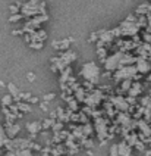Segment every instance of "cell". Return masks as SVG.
Here are the masks:
<instances>
[{
  "label": "cell",
  "instance_id": "cell-1",
  "mask_svg": "<svg viewBox=\"0 0 151 156\" xmlns=\"http://www.w3.org/2000/svg\"><path fill=\"white\" fill-rule=\"evenodd\" d=\"M82 75L87 81H91V83H96L98 80V75H100V69L98 66L94 63V62H88L84 65L82 68Z\"/></svg>",
  "mask_w": 151,
  "mask_h": 156
},
{
  "label": "cell",
  "instance_id": "cell-2",
  "mask_svg": "<svg viewBox=\"0 0 151 156\" xmlns=\"http://www.w3.org/2000/svg\"><path fill=\"white\" fill-rule=\"evenodd\" d=\"M135 71L136 69L132 68V66H129V68H122V69H119V72L116 74V78H131Z\"/></svg>",
  "mask_w": 151,
  "mask_h": 156
},
{
  "label": "cell",
  "instance_id": "cell-3",
  "mask_svg": "<svg viewBox=\"0 0 151 156\" xmlns=\"http://www.w3.org/2000/svg\"><path fill=\"white\" fill-rule=\"evenodd\" d=\"M131 152H132V146L126 140L119 144V155H131Z\"/></svg>",
  "mask_w": 151,
  "mask_h": 156
},
{
  "label": "cell",
  "instance_id": "cell-4",
  "mask_svg": "<svg viewBox=\"0 0 151 156\" xmlns=\"http://www.w3.org/2000/svg\"><path fill=\"white\" fill-rule=\"evenodd\" d=\"M41 124L40 122H29V124H27V130L31 133V134H37L38 131L41 130Z\"/></svg>",
  "mask_w": 151,
  "mask_h": 156
},
{
  "label": "cell",
  "instance_id": "cell-5",
  "mask_svg": "<svg viewBox=\"0 0 151 156\" xmlns=\"http://www.w3.org/2000/svg\"><path fill=\"white\" fill-rule=\"evenodd\" d=\"M9 125V128H8V131H6V134L9 136V137H15L16 134H18V131H19V125H13V124H8Z\"/></svg>",
  "mask_w": 151,
  "mask_h": 156
},
{
  "label": "cell",
  "instance_id": "cell-6",
  "mask_svg": "<svg viewBox=\"0 0 151 156\" xmlns=\"http://www.w3.org/2000/svg\"><path fill=\"white\" fill-rule=\"evenodd\" d=\"M13 100H15V97L10 94V93L9 94H5L3 97H2V105H3V106H10Z\"/></svg>",
  "mask_w": 151,
  "mask_h": 156
},
{
  "label": "cell",
  "instance_id": "cell-7",
  "mask_svg": "<svg viewBox=\"0 0 151 156\" xmlns=\"http://www.w3.org/2000/svg\"><path fill=\"white\" fill-rule=\"evenodd\" d=\"M8 87H9V91H10V94L13 96V97H19V94H21V91H19L18 88L15 87V84H8Z\"/></svg>",
  "mask_w": 151,
  "mask_h": 156
},
{
  "label": "cell",
  "instance_id": "cell-8",
  "mask_svg": "<svg viewBox=\"0 0 151 156\" xmlns=\"http://www.w3.org/2000/svg\"><path fill=\"white\" fill-rule=\"evenodd\" d=\"M18 108H19V111H24V112H31V106H29V105H25V103H21V102H18Z\"/></svg>",
  "mask_w": 151,
  "mask_h": 156
},
{
  "label": "cell",
  "instance_id": "cell-9",
  "mask_svg": "<svg viewBox=\"0 0 151 156\" xmlns=\"http://www.w3.org/2000/svg\"><path fill=\"white\" fill-rule=\"evenodd\" d=\"M54 124V118L53 119H44V122H43V128H50V127H53Z\"/></svg>",
  "mask_w": 151,
  "mask_h": 156
},
{
  "label": "cell",
  "instance_id": "cell-10",
  "mask_svg": "<svg viewBox=\"0 0 151 156\" xmlns=\"http://www.w3.org/2000/svg\"><path fill=\"white\" fill-rule=\"evenodd\" d=\"M148 68H150V66H148V63H147V62L139 61V66H138V69L139 71H147Z\"/></svg>",
  "mask_w": 151,
  "mask_h": 156
},
{
  "label": "cell",
  "instance_id": "cell-11",
  "mask_svg": "<svg viewBox=\"0 0 151 156\" xmlns=\"http://www.w3.org/2000/svg\"><path fill=\"white\" fill-rule=\"evenodd\" d=\"M110 155H119V144H113L110 149Z\"/></svg>",
  "mask_w": 151,
  "mask_h": 156
},
{
  "label": "cell",
  "instance_id": "cell-12",
  "mask_svg": "<svg viewBox=\"0 0 151 156\" xmlns=\"http://www.w3.org/2000/svg\"><path fill=\"white\" fill-rule=\"evenodd\" d=\"M22 18V15H19V13H16V15H12V16L9 18V21L10 22H15V21H19Z\"/></svg>",
  "mask_w": 151,
  "mask_h": 156
},
{
  "label": "cell",
  "instance_id": "cell-13",
  "mask_svg": "<svg viewBox=\"0 0 151 156\" xmlns=\"http://www.w3.org/2000/svg\"><path fill=\"white\" fill-rule=\"evenodd\" d=\"M54 97H56V94H54V93H50V94H45L43 99H44V102H50V100L54 99Z\"/></svg>",
  "mask_w": 151,
  "mask_h": 156
},
{
  "label": "cell",
  "instance_id": "cell-14",
  "mask_svg": "<svg viewBox=\"0 0 151 156\" xmlns=\"http://www.w3.org/2000/svg\"><path fill=\"white\" fill-rule=\"evenodd\" d=\"M27 78H28V81H34V80H35L34 72H28V74H27Z\"/></svg>",
  "mask_w": 151,
  "mask_h": 156
},
{
  "label": "cell",
  "instance_id": "cell-15",
  "mask_svg": "<svg viewBox=\"0 0 151 156\" xmlns=\"http://www.w3.org/2000/svg\"><path fill=\"white\" fill-rule=\"evenodd\" d=\"M9 9H10V12H12V13H15V12H18V10H19V6H15V5H12Z\"/></svg>",
  "mask_w": 151,
  "mask_h": 156
},
{
  "label": "cell",
  "instance_id": "cell-16",
  "mask_svg": "<svg viewBox=\"0 0 151 156\" xmlns=\"http://www.w3.org/2000/svg\"><path fill=\"white\" fill-rule=\"evenodd\" d=\"M28 102H29V103H38V99H37V97H29Z\"/></svg>",
  "mask_w": 151,
  "mask_h": 156
},
{
  "label": "cell",
  "instance_id": "cell-17",
  "mask_svg": "<svg viewBox=\"0 0 151 156\" xmlns=\"http://www.w3.org/2000/svg\"><path fill=\"white\" fill-rule=\"evenodd\" d=\"M41 109H43V111H47V106H45V103H41Z\"/></svg>",
  "mask_w": 151,
  "mask_h": 156
},
{
  "label": "cell",
  "instance_id": "cell-18",
  "mask_svg": "<svg viewBox=\"0 0 151 156\" xmlns=\"http://www.w3.org/2000/svg\"><path fill=\"white\" fill-rule=\"evenodd\" d=\"M3 143H5V141H3V140H0V147H2V144H3Z\"/></svg>",
  "mask_w": 151,
  "mask_h": 156
}]
</instances>
